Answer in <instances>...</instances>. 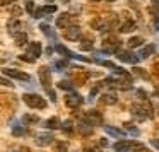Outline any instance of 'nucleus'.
Here are the masks:
<instances>
[{
	"label": "nucleus",
	"mask_w": 159,
	"mask_h": 152,
	"mask_svg": "<svg viewBox=\"0 0 159 152\" xmlns=\"http://www.w3.org/2000/svg\"><path fill=\"white\" fill-rule=\"evenodd\" d=\"M93 43H94V39H93V36H84L82 39H80V48L84 50V51H91L93 50Z\"/></svg>",
	"instance_id": "a211bd4d"
},
{
	"label": "nucleus",
	"mask_w": 159,
	"mask_h": 152,
	"mask_svg": "<svg viewBox=\"0 0 159 152\" xmlns=\"http://www.w3.org/2000/svg\"><path fill=\"white\" fill-rule=\"evenodd\" d=\"M152 69H154V72L159 75V63H154V67H152Z\"/></svg>",
	"instance_id": "37998d69"
},
{
	"label": "nucleus",
	"mask_w": 159,
	"mask_h": 152,
	"mask_svg": "<svg viewBox=\"0 0 159 152\" xmlns=\"http://www.w3.org/2000/svg\"><path fill=\"white\" fill-rule=\"evenodd\" d=\"M67 147H69V145H67L65 142H57L55 144V149H58V150H65Z\"/></svg>",
	"instance_id": "e433bc0d"
},
{
	"label": "nucleus",
	"mask_w": 159,
	"mask_h": 152,
	"mask_svg": "<svg viewBox=\"0 0 159 152\" xmlns=\"http://www.w3.org/2000/svg\"><path fill=\"white\" fill-rule=\"evenodd\" d=\"M106 145H108L106 138H99V147H106Z\"/></svg>",
	"instance_id": "ea45409f"
},
{
	"label": "nucleus",
	"mask_w": 159,
	"mask_h": 152,
	"mask_svg": "<svg viewBox=\"0 0 159 152\" xmlns=\"http://www.w3.org/2000/svg\"><path fill=\"white\" fill-rule=\"evenodd\" d=\"M63 2H65V4H67V2H69V0H63Z\"/></svg>",
	"instance_id": "3c124183"
},
{
	"label": "nucleus",
	"mask_w": 159,
	"mask_h": 152,
	"mask_svg": "<svg viewBox=\"0 0 159 152\" xmlns=\"http://www.w3.org/2000/svg\"><path fill=\"white\" fill-rule=\"evenodd\" d=\"M135 28H137V24H135L134 21H127V22H125V24L120 28V33H132Z\"/></svg>",
	"instance_id": "4be33fe9"
},
{
	"label": "nucleus",
	"mask_w": 159,
	"mask_h": 152,
	"mask_svg": "<svg viewBox=\"0 0 159 152\" xmlns=\"http://www.w3.org/2000/svg\"><path fill=\"white\" fill-rule=\"evenodd\" d=\"M130 111H132V116H134L135 120H139V121H144L145 118H152V116H154L152 104H151V101H149L147 97H145V99H140V104H139V103L132 104Z\"/></svg>",
	"instance_id": "f257e3e1"
},
{
	"label": "nucleus",
	"mask_w": 159,
	"mask_h": 152,
	"mask_svg": "<svg viewBox=\"0 0 159 152\" xmlns=\"http://www.w3.org/2000/svg\"><path fill=\"white\" fill-rule=\"evenodd\" d=\"M77 132H79L80 135H84V137H89V135H93V125L87 120H80L79 123H77Z\"/></svg>",
	"instance_id": "ddd939ff"
},
{
	"label": "nucleus",
	"mask_w": 159,
	"mask_h": 152,
	"mask_svg": "<svg viewBox=\"0 0 159 152\" xmlns=\"http://www.w3.org/2000/svg\"><path fill=\"white\" fill-rule=\"evenodd\" d=\"M22 101H24L29 108H36V110L46 108V101L43 99L39 94H24V96H22Z\"/></svg>",
	"instance_id": "7ed1b4c3"
},
{
	"label": "nucleus",
	"mask_w": 159,
	"mask_h": 152,
	"mask_svg": "<svg viewBox=\"0 0 159 152\" xmlns=\"http://www.w3.org/2000/svg\"><path fill=\"white\" fill-rule=\"evenodd\" d=\"M2 72H4V75L12 77V79H17V80H29V75H28V74H24V72H21V70H16V69H4Z\"/></svg>",
	"instance_id": "f8f14e48"
},
{
	"label": "nucleus",
	"mask_w": 159,
	"mask_h": 152,
	"mask_svg": "<svg viewBox=\"0 0 159 152\" xmlns=\"http://www.w3.org/2000/svg\"><path fill=\"white\" fill-rule=\"evenodd\" d=\"M21 28H22V24H21L19 19H12V21H9V24H7V29H9V33H11L12 36L17 34V33L21 31Z\"/></svg>",
	"instance_id": "dca6fc26"
},
{
	"label": "nucleus",
	"mask_w": 159,
	"mask_h": 152,
	"mask_svg": "<svg viewBox=\"0 0 159 152\" xmlns=\"http://www.w3.org/2000/svg\"><path fill=\"white\" fill-rule=\"evenodd\" d=\"M125 127H127V130L130 132L132 135H135V137H137V135L140 133V132H139L137 128H134V125H132V123H125Z\"/></svg>",
	"instance_id": "473e14b6"
},
{
	"label": "nucleus",
	"mask_w": 159,
	"mask_h": 152,
	"mask_svg": "<svg viewBox=\"0 0 159 152\" xmlns=\"http://www.w3.org/2000/svg\"><path fill=\"white\" fill-rule=\"evenodd\" d=\"M149 12H151L152 16H156V17H159V9L157 7H149Z\"/></svg>",
	"instance_id": "4c0bfd02"
},
{
	"label": "nucleus",
	"mask_w": 159,
	"mask_h": 152,
	"mask_svg": "<svg viewBox=\"0 0 159 152\" xmlns=\"http://www.w3.org/2000/svg\"><path fill=\"white\" fill-rule=\"evenodd\" d=\"M128 45H130V48H137V46L144 45V39H142L140 36H134V38L128 39Z\"/></svg>",
	"instance_id": "a878e982"
},
{
	"label": "nucleus",
	"mask_w": 159,
	"mask_h": 152,
	"mask_svg": "<svg viewBox=\"0 0 159 152\" xmlns=\"http://www.w3.org/2000/svg\"><path fill=\"white\" fill-rule=\"evenodd\" d=\"M45 125L50 128V130H57V128H60V125H62V123H60V120H58V118H50V120L46 121Z\"/></svg>",
	"instance_id": "393cba45"
},
{
	"label": "nucleus",
	"mask_w": 159,
	"mask_h": 152,
	"mask_svg": "<svg viewBox=\"0 0 159 152\" xmlns=\"http://www.w3.org/2000/svg\"><path fill=\"white\" fill-rule=\"evenodd\" d=\"M154 51H156V45H147V46H145V48L140 51V56H142V58H147V56H151Z\"/></svg>",
	"instance_id": "5701e85b"
},
{
	"label": "nucleus",
	"mask_w": 159,
	"mask_h": 152,
	"mask_svg": "<svg viewBox=\"0 0 159 152\" xmlns=\"http://www.w3.org/2000/svg\"><path fill=\"white\" fill-rule=\"evenodd\" d=\"M120 45H121L120 38H118V36H113V34L103 39V50L106 53H116L118 50H120Z\"/></svg>",
	"instance_id": "20e7f679"
},
{
	"label": "nucleus",
	"mask_w": 159,
	"mask_h": 152,
	"mask_svg": "<svg viewBox=\"0 0 159 152\" xmlns=\"http://www.w3.org/2000/svg\"><path fill=\"white\" fill-rule=\"evenodd\" d=\"M108 2H115V0H108Z\"/></svg>",
	"instance_id": "603ef678"
},
{
	"label": "nucleus",
	"mask_w": 159,
	"mask_h": 152,
	"mask_svg": "<svg viewBox=\"0 0 159 152\" xmlns=\"http://www.w3.org/2000/svg\"><path fill=\"white\" fill-rule=\"evenodd\" d=\"M60 128H63V132H65V133H72V121H70V120L63 121V123L60 125Z\"/></svg>",
	"instance_id": "7c9ffc66"
},
{
	"label": "nucleus",
	"mask_w": 159,
	"mask_h": 152,
	"mask_svg": "<svg viewBox=\"0 0 159 152\" xmlns=\"http://www.w3.org/2000/svg\"><path fill=\"white\" fill-rule=\"evenodd\" d=\"M156 94H157V96H159V87H157V89H156Z\"/></svg>",
	"instance_id": "de8ad7c7"
},
{
	"label": "nucleus",
	"mask_w": 159,
	"mask_h": 152,
	"mask_svg": "<svg viewBox=\"0 0 159 152\" xmlns=\"http://www.w3.org/2000/svg\"><path fill=\"white\" fill-rule=\"evenodd\" d=\"M67 31L63 33V36H65V39H69V41H77V39L80 38V29L77 24H70L67 26Z\"/></svg>",
	"instance_id": "6e6552de"
},
{
	"label": "nucleus",
	"mask_w": 159,
	"mask_h": 152,
	"mask_svg": "<svg viewBox=\"0 0 159 152\" xmlns=\"http://www.w3.org/2000/svg\"><path fill=\"white\" fill-rule=\"evenodd\" d=\"M39 29H41V31L45 33V34L48 36V38H55V33H53V29L50 28L48 24H39Z\"/></svg>",
	"instance_id": "cd10ccee"
},
{
	"label": "nucleus",
	"mask_w": 159,
	"mask_h": 152,
	"mask_svg": "<svg viewBox=\"0 0 159 152\" xmlns=\"http://www.w3.org/2000/svg\"><path fill=\"white\" fill-rule=\"evenodd\" d=\"M77 19L74 17V16H70V14H67V12H63V14H60L58 17H57V26H58L60 29H65L67 26H70V24H74Z\"/></svg>",
	"instance_id": "9d476101"
},
{
	"label": "nucleus",
	"mask_w": 159,
	"mask_h": 152,
	"mask_svg": "<svg viewBox=\"0 0 159 152\" xmlns=\"http://www.w3.org/2000/svg\"><path fill=\"white\" fill-rule=\"evenodd\" d=\"M156 29L159 31V21H156Z\"/></svg>",
	"instance_id": "a18cd8bd"
},
{
	"label": "nucleus",
	"mask_w": 159,
	"mask_h": 152,
	"mask_svg": "<svg viewBox=\"0 0 159 152\" xmlns=\"http://www.w3.org/2000/svg\"><path fill=\"white\" fill-rule=\"evenodd\" d=\"M46 2H48V4H52V2H53V0H46Z\"/></svg>",
	"instance_id": "09e8293b"
},
{
	"label": "nucleus",
	"mask_w": 159,
	"mask_h": 152,
	"mask_svg": "<svg viewBox=\"0 0 159 152\" xmlns=\"http://www.w3.org/2000/svg\"><path fill=\"white\" fill-rule=\"evenodd\" d=\"M116 58L120 60V62H123V63H132V65L139 63V60H140V58H137V55H134V53H130V51H120V50L116 51Z\"/></svg>",
	"instance_id": "1a4fd4ad"
},
{
	"label": "nucleus",
	"mask_w": 159,
	"mask_h": 152,
	"mask_svg": "<svg viewBox=\"0 0 159 152\" xmlns=\"http://www.w3.org/2000/svg\"><path fill=\"white\" fill-rule=\"evenodd\" d=\"M82 97L79 96V94H69V96H65V104L69 108H79L80 104H82Z\"/></svg>",
	"instance_id": "4468645a"
},
{
	"label": "nucleus",
	"mask_w": 159,
	"mask_h": 152,
	"mask_svg": "<svg viewBox=\"0 0 159 152\" xmlns=\"http://www.w3.org/2000/svg\"><path fill=\"white\" fill-rule=\"evenodd\" d=\"M55 50H57V51H58L62 56H67V58H74V56H75L72 51H69V50H67L63 45H57V46H55Z\"/></svg>",
	"instance_id": "412c9836"
},
{
	"label": "nucleus",
	"mask_w": 159,
	"mask_h": 152,
	"mask_svg": "<svg viewBox=\"0 0 159 152\" xmlns=\"http://www.w3.org/2000/svg\"><path fill=\"white\" fill-rule=\"evenodd\" d=\"M118 101V97L115 96L113 92H106L101 96V104H104V106H111V104H115Z\"/></svg>",
	"instance_id": "f3484780"
},
{
	"label": "nucleus",
	"mask_w": 159,
	"mask_h": 152,
	"mask_svg": "<svg viewBox=\"0 0 159 152\" xmlns=\"http://www.w3.org/2000/svg\"><path fill=\"white\" fill-rule=\"evenodd\" d=\"M12 133H14L16 137H21V135H24V133H26V130H24V128H21L19 125H16V127L12 128Z\"/></svg>",
	"instance_id": "2f4dec72"
},
{
	"label": "nucleus",
	"mask_w": 159,
	"mask_h": 152,
	"mask_svg": "<svg viewBox=\"0 0 159 152\" xmlns=\"http://www.w3.org/2000/svg\"><path fill=\"white\" fill-rule=\"evenodd\" d=\"M26 11H28L29 14L34 12V2H33V0H26Z\"/></svg>",
	"instance_id": "72a5a7b5"
},
{
	"label": "nucleus",
	"mask_w": 159,
	"mask_h": 152,
	"mask_svg": "<svg viewBox=\"0 0 159 152\" xmlns=\"http://www.w3.org/2000/svg\"><path fill=\"white\" fill-rule=\"evenodd\" d=\"M58 87H60L62 91H72V89H74L72 82H69V80H60V82H58Z\"/></svg>",
	"instance_id": "c85d7f7f"
},
{
	"label": "nucleus",
	"mask_w": 159,
	"mask_h": 152,
	"mask_svg": "<svg viewBox=\"0 0 159 152\" xmlns=\"http://www.w3.org/2000/svg\"><path fill=\"white\" fill-rule=\"evenodd\" d=\"M14 0H0V5H9V4H12Z\"/></svg>",
	"instance_id": "a19ab883"
},
{
	"label": "nucleus",
	"mask_w": 159,
	"mask_h": 152,
	"mask_svg": "<svg viewBox=\"0 0 159 152\" xmlns=\"http://www.w3.org/2000/svg\"><path fill=\"white\" fill-rule=\"evenodd\" d=\"M104 130H106L111 137H123L125 135L123 130H118V128H113V127H104Z\"/></svg>",
	"instance_id": "b1692460"
},
{
	"label": "nucleus",
	"mask_w": 159,
	"mask_h": 152,
	"mask_svg": "<svg viewBox=\"0 0 159 152\" xmlns=\"http://www.w3.org/2000/svg\"><path fill=\"white\" fill-rule=\"evenodd\" d=\"M67 65H69V62H67V60H58V62L55 63V67H57V69H65Z\"/></svg>",
	"instance_id": "c9c22d12"
},
{
	"label": "nucleus",
	"mask_w": 159,
	"mask_h": 152,
	"mask_svg": "<svg viewBox=\"0 0 159 152\" xmlns=\"http://www.w3.org/2000/svg\"><path fill=\"white\" fill-rule=\"evenodd\" d=\"M0 86H4V87H14L11 80H9V79H4V77H0Z\"/></svg>",
	"instance_id": "f704fd0d"
},
{
	"label": "nucleus",
	"mask_w": 159,
	"mask_h": 152,
	"mask_svg": "<svg viewBox=\"0 0 159 152\" xmlns=\"http://www.w3.org/2000/svg\"><path fill=\"white\" fill-rule=\"evenodd\" d=\"M152 145H154L156 149H159V140H157V138H154V140H152Z\"/></svg>",
	"instance_id": "79ce46f5"
},
{
	"label": "nucleus",
	"mask_w": 159,
	"mask_h": 152,
	"mask_svg": "<svg viewBox=\"0 0 159 152\" xmlns=\"http://www.w3.org/2000/svg\"><path fill=\"white\" fill-rule=\"evenodd\" d=\"M53 140H55V138H53L52 133H38L36 135V144L41 145V147L43 145H50Z\"/></svg>",
	"instance_id": "2eb2a0df"
},
{
	"label": "nucleus",
	"mask_w": 159,
	"mask_h": 152,
	"mask_svg": "<svg viewBox=\"0 0 159 152\" xmlns=\"http://www.w3.org/2000/svg\"><path fill=\"white\" fill-rule=\"evenodd\" d=\"M21 14H22V9H19V7L12 9V16H21Z\"/></svg>",
	"instance_id": "58836bf2"
},
{
	"label": "nucleus",
	"mask_w": 159,
	"mask_h": 152,
	"mask_svg": "<svg viewBox=\"0 0 159 152\" xmlns=\"http://www.w3.org/2000/svg\"><path fill=\"white\" fill-rule=\"evenodd\" d=\"M55 11H57V7H55V5H46V7L39 9V11L33 12V14H34V17H43L45 14H52V12H55Z\"/></svg>",
	"instance_id": "6ab92c4d"
},
{
	"label": "nucleus",
	"mask_w": 159,
	"mask_h": 152,
	"mask_svg": "<svg viewBox=\"0 0 159 152\" xmlns=\"http://www.w3.org/2000/svg\"><path fill=\"white\" fill-rule=\"evenodd\" d=\"M93 2H101V0H93Z\"/></svg>",
	"instance_id": "8fccbe9b"
},
{
	"label": "nucleus",
	"mask_w": 159,
	"mask_h": 152,
	"mask_svg": "<svg viewBox=\"0 0 159 152\" xmlns=\"http://www.w3.org/2000/svg\"><path fill=\"white\" fill-rule=\"evenodd\" d=\"M14 38H16V45L17 46H24L26 43H28V34L22 33V31H19L17 34H14Z\"/></svg>",
	"instance_id": "aec40b11"
},
{
	"label": "nucleus",
	"mask_w": 159,
	"mask_h": 152,
	"mask_svg": "<svg viewBox=\"0 0 159 152\" xmlns=\"http://www.w3.org/2000/svg\"><path fill=\"white\" fill-rule=\"evenodd\" d=\"M152 2H154L156 5H159V0H152Z\"/></svg>",
	"instance_id": "49530a36"
},
{
	"label": "nucleus",
	"mask_w": 159,
	"mask_h": 152,
	"mask_svg": "<svg viewBox=\"0 0 159 152\" xmlns=\"http://www.w3.org/2000/svg\"><path fill=\"white\" fill-rule=\"evenodd\" d=\"M39 55H41V43L34 41V43H29L26 55H21L19 58H22L24 62H31L33 63L36 58H39Z\"/></svg>",
	"instance_id": "f03ea898"
},
{
	"label": "nucleus",
	"mask_w": 159,
	"mask_h": 152,
	"mask_svg": "<svg viewBox=\"0 0 159 152\" xmlns=\"http://www.w3.org/2000/svg\"><path fill=\"white\" fill-rule=\"evenodd\" d=\"M38 121H39V118L36 116V114H24V116H22V123H26V125L38 123Z\"/></svg>",
	"instance_id": "bb28decb"
},
{
	"label": "nucleus",
	"mask_w": 159,
	"mask_h": 152,
	"mask_svg": "<svg viewBox=\"0 0 159 152\" xmlns=\"http://www.w3.org/2000/svg\"><path fill=\"white\" fill-rule=\"evenodd\" d=\"M39 80H41V86L45 87L46 91L52 89V75H50V69L48 67H39Z\"/></svg>",
	"instance_id": "0eeeda50"
},
{
	"label": "nucleus",
	"mask_w": 159,
	"mask_h": 152,
	"mask_svg": "<svg viewBox=\"0 0 159 152\" xmlns=\"http://www.w3.org/2000/svg\"><path fill=\"white\" fill-rule=\"evenodd\" d=\"M70 77H72V82L77 84V86H84L89 79V72L82 69H74V72H70Z\"/></svg>",
	"instance_id": "423d86ee"
},
{
	"label": "nucleus",
	"mask_w": 159,
	"mask_h": 152,
	"mask_svg": "<svg viewBox=\"0 0 159 152\" xmlns=\"http://www.w3.org/2000/svg\"><path fill=\"white\" fill-rule=\"evenodd\" d=\"M86 120L89 121L91 125H96V127H101V125H103V116H101V113H99V111H96V110L87 111V113H86Z\"/></svg>",
	"instance_id": "9b49d317"
},
{
	"label": "nucleus",
	"mask_w": 159,
	"mask_h": 152,
	"mask_svg": "<svg viewBox=\"0 0 159 152\" xmlns=\"http://www.w3.org/2000/svg\"><path fill=\"white\" fill-rule=\"evenodd\" d=\"M52 53H53V48H50V46H48V48H46V55H52Z\"/></svg>",
	"instance_id": "c03bdc74"
},
{
	"label": "nucleus",
	"mask_w": 159,
	"mask_h": 152,
	"mask_svg": "<svg viewBox=\"0 0 159 152\" xmlns=\"http://www.w3.org/2000/svg\"><path fill=\"white\" fill-rule=\"evenodd\" d=\"M132 72H134V75L140 77V79H149V74L145 72V70H142V69H134Z\"/></svg>",
	"instance_id": "c756f323"
},
{
	"label": "nucleus",
	"mask_w": 159,
	"mask_h": 152,
	"mask_svg": "<svg viewBox=\"0 0 159 152\" xmlns=\"http://www.w3.org/2000/svg\"><path fill=\"white\" fill-rule=\"evenodd\" d=\"M115 150H147V147L142 144H135L132 140H121L113 145Z\"/></svg>",
	"instance_id": "39448f33"
}]
</instances>
